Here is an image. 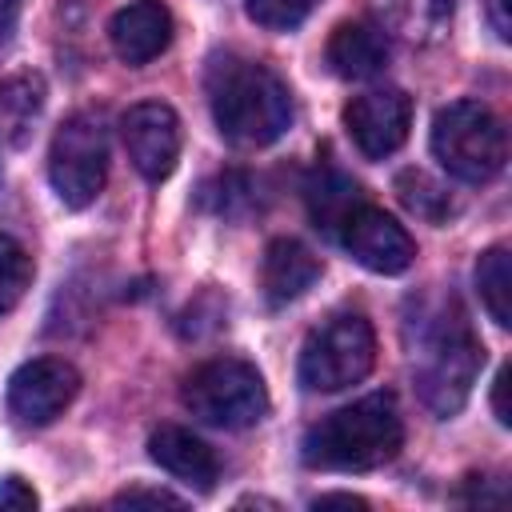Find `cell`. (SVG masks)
Here are the masks:
<instances>
[{
	"mask_svg": "<svg viewBox=\"0 0 512 512\" xmlns=\"http://www.w3.org/2000/svg\"><path fill=\"white\" fill-rule=\"evenodd\" d=\"M208 104L224 140L240 148H264L292 124L288 84L244 56H216L208 68Z\"/></svg>",
	"mask_w": 512,
	"mask_h": 512,
	"instance_id": "6da1fadb",
	"label": "cell"
},
{
	"mask_svg": "<svg viewBox=\"0 0 512 512\" xmlns=\"http://www.w3.org/2000/svg\"><path fill=\"white\" fill-rule=\"evenodd\" d=\"M404 444V420L392 392L352 400L304 432L300 456L320 472H372L388 464Z\"/></svg>",
	"mask_w": 512,
	"mask_h": 512,
	"instance_id": "7a4b0ae2",
	"label": "cell"
},
{
	"mask_svg": "<svg viewBox=\"0 0 512 512\" xmlns=\"http://www.w3.org/2000/svg\"><path fill=\"white\" fill-rule=\"evenodd\" d=\"M480 364H484V348L472 336L460 308H452V316L440 312L436 320H428L416 344V392L424 408L436 416L460 412L480 376Z\"/></svg>",
	"mask_w": 512,
	"mask_h": 512,
	"instance_id": "3957f363",
	"label": "cell"
},
{
	"mask_svg": "<svg viewBox=\"0 0 512 512\" xmlns=\"http://www.w3.org/2000/svg\"><path fill=\"white\" fill-rule=\"evenodd\" d=\"M432 152L448 176L464 184H484L500 176L508 160V136L500 116L480 100H452L432 120Z\"/></svg>",
	"mask_w": 512,
	"mask_h": 512,
	"instance_id": "277c9868",
	"label": "cell"
},
{
	"mask_svg": "<svg viewBox=\"0 0 512 512\" xmlns=\"http://www.w3.org/2000/svg\"><path fill=\"white\" fill-rule=\"evenodd\" d=\"M376 364V332L364 316L340 312L308 332L300 348V384L308 392H340L360 384Z\"/></svg>",
	"mask_w": 512,
	"mask_h": 512,
	"instance_id": "5b68a950",
	"label": "cell"
},
{
	"mask_svg": "<svg viewBox=\"0 0 512 512\" xmlns=\"http://www.w3.org/2000/svg\"><path fill=\"white\" fill-rule=\"evenodd\" d=\"M184 408L212 428H248L268 412V392L248 360L216 356L184 376Z\"/></svg>",
	"mask_w": 512,
	"mask_h": 512,
	"instance_id": "8992f818",
	"label": "cell"
},
{
	"mask_svg": "<svg viewBox=\"0 0 512 512\" xmlns=\"http://www.w3.org/2000/svg\"><path fill=\"white\" fill-rule=\"evenodd\" d=\"M48 180L64 208H88L108 180V132L96 112L68 116L48 148Z\"/></svg>",
	"mask_w": 512,
	"mask_h": 512,
	"instance_id": "52a82bcc",
	"label": "cell"
},
{
	"mask_svg": "<svg viewBox=\"0 0 512 512\" xmlns=\"http://www.w3.org/2000/svg\"><path fill=\"white\" fill-rule=\"evenodd\" d=\"M76 392H80V372L68 360L40 356L12 372L8 412H12V420H20L28 428H44L76 400Z\"/></svg>",
	"mask_w": 512,
	"mask_h": 512,
	"instance_id": "ba28073f",
	"label": "cell"
},
{
	"mask_svg": "<svg viewBox=\"0 0 512 512\" xmlns=\"http://www.w3.org/2000/svg\"><path fill=\"white\" fill-rule=\"evenodd\" d=\"M336 236L352 252L356 264H364L368 272H380V276L404 272L412 264V256H416V244L404 232V224H396L376 204H352L348 216L340 220Z\"/></svg>",
	"mask_w": 512,
	"mask_h": 512,
	"instance_id": "9c48e42d",
	"label": "cell"
},
{
	"mask_svg": "<svg viewBox=\"0 0 512 512\" xmlns=\"http://www.w3.org/2000/svg\"><path fill=\"white\" fill-rule=\"evenodd\" d=\"M120 136H124V152H128L132 168L144 180L172 176V168L180 160V120L168 104H160V100L132 104L120 116Z\"/></svg>",
	"mask_w": 512,
	"mask_h": 512,
	"instance_id": "30bf717a",
	"label": "cell"
},
{
	"mask_svg": "<svg viewBox=\"0 0 512 512\" xmlns=\"http://www.w3.org/2000/svg\"><path fill=\"white\" fill-rule=\"evenodd\" d=\"M344 128L352 136V144L368 156V160H384L392 156L412 128V100L400 88H376L356 96L344 108Z\"/></svg>",
	"mask_w": 512,
	"mask_h": 512,
	"instance_id": "8fae6325",
	"label": "cell"
},
{
	"mask_svg": "<svg viewBox=\"0 0 512 512\" xmlns=\"http://www.w3.org/2000/svg\"><path fill=\"white\" fill-rule=\"evenodd\" d=\"M112 52L124 64H148L172 44V12L160 0H132L108 24Z\"/></svg>",
	"mask_w": 512,
	"mask_h": 512,
	"instance_id": "7c38bea8",
	"label": "cell"
},
{
	"mask_svg": "<svg viewBox=\"0 0 512 512\" xmlns=\"http://www.w3.org/2000/svg\"><path fill=\"white\" fill-rule=\"evenodd\" d=\"M148 456H152L164 472H172L176 480H184V484L196 488V492H208V488L216 484V476H220L216 452H212L200 436H192L188 428H180V424H160V428L148 436Z\"/></svg>",
	"mask_w": 512,
	"mask_h": 512,
	"instance_id": "4fadbf2b",
	"label": "cell"
},
{
	"mask_svg": "<svg viewBox=\"0 0 512 512\" xmlns=\"http://www.w3.org/2000/svg\"><path fill=\"white\" fill-rule=\"evenodd\" d=\"M324 60L344 80H368L388 64V40L368 20H344V24L332 28Z\"/></svg>",
	"mask_w": 512,
	"mask_h": 512,
	"instance_id": "5bb4252c",
	"label": "cell"
},
{
	"mask_svg": "<svg viewBox=\"0 0 512 512\" xmlns=\"http://www.w3.org/2000/svg\"><path fill=\"white\" fill-rule=\"evenodd\" d=\"M320 276V260L300 244V240H272L264 248V264H260V284L268 304H288L296 296H304Z\"/></svg>",
	"mask_w": 512,
	"mask_h": 512,
	"instance_id": "9a60e30c",
	"label": "cell"
},
{
	"mask_svg": "<svg viewBox=\"0 0 512 512\" xmlns=\"http://www.w3.org/2000/svg\"><path fill=\"white\" fill-rule=\"evenodd\" d=\"M44 112V80L36 72H12L0 80V136L20 148Z\"/></svg>",
	"mask_w": 512,
	"mask_h": 512,
	"instance_id": "2e32d148",
	"label": "cell"
},
{
	"mask_svg": "<svg viewBox=\"0 0 512 512\" xmlns=\"http://www.w3.org/2000/svg\"><path fill=\"white\" fill-rule=\"evenodd\" d=\"M476 288H480V300H484L488 316L500 328H508L512 324V264H508V248L504 244L488 248L476 260Z\"/></svg>",
	"mask_w": 512,
	"mask_h": 512,
	"instance_id": "e0dca14e",
	"label": "cell"
},
{
	"mask_svg": "<svg viewBox=\"0 0 512 512\" xmlns=\"http://www.w3.org/2000/svg\"><path fill=\"white\" fill-rule=\"evenodd\" d=\"M396 196H400V204L408 212H416L428 224H440L452 212V200H448L444 184H436L428 172H416V168H408V172L396 176Z\"/></svg>",
	"mask_w": 512,
	"mask_h": 512,
	"instance_id": "ac0fdd59",
	"label": "cell"
},
{
	"mask_svg": "<svg viewBox=\"0 0 512 512\" xmlns=\"http://www.w3.org/2000/svg\"><path fill=\"white\" fill-rule=\"evenodd\" d=\"M308 200H312V216H316V228L324 224L328 232H336L340 228V220L348 216V208L352 204H360V196H356V184H348L344 176H328V180H320L312 192H308Z\"/></svg>",
	"mask_w": 512,
	"mask_h": 512,
	"instance_id": "d6986e66",
	"label": "cell"
},
{
	"mask_svg": "<svg viewBox=\"0 0 512 512\" xmlns=\"http://www.w3.org/2000/svg\"><path fill=\"white\" fill-rule=\"evenodd\" d=\"M28 280H32V256L12 236L0 232V312H8L24 296Z\"/></svg>",
	"mask_w": 512,
	"mask_h": 512,
	"instance_id": "ffe728a7",
	"label": "cell"
},
{
	"mask_svg": "<svg viewBox=\"0 0 512 512\" xmlns=\"http://www.w3.org/2000/svg\"><path fill=\"white\" fill-rule=\"evenodd\" d=\"M248 16L268 32H288L304 24V16L316 8V0H244Z\"/></svg>",
	"mask_w": 512,
	"mask_h": 512,
	"instance_id": "44dd1931",
	"label": "cell"
},
{
	"mask_svg": "<svg viewBox=\"0 0 512 512\" xmlns=\"http://www.w3.org/2000/svg\"><path fill=\"white\" fill-rule=\"evenodd\" d=\"M112 504L116 508H136V504H144V508H184V500L164 492V488H124L120 496H112Z\"/></svg>",
	"mask_w": 512,
	"mask_h": 512,
	"instance_id": "7402d4cb",
	"label": "cell"
},
{
	"mask_svg": "<svg viewBox=\"0 0 512 512\" xmlns=\"http://www.w3.org/2000/svg\"><path fill=\"white\" fill-rule=\"evenodd\" d=\"M0 508H36V492L20 476H8L0 484Z\"/></svg>",
	"mask_w": 512,
	"mask_h": 512,
	"instance_id": "603a6c76",
	"label": "cell"
},
{
	"mask_svg": "<svg viewBox=\"0 0 512 512\" xmlns=\"http://www.w3.org/2000/svg\"><path fill=\"white\" fill-rule=\"evenodd\" d=\"M508 376H512V372H508V364H504V368L496 372V380H492V412H496V420H500L504 428L512 424V412H508Z\"/></svg>",
	"mask_w": 512,
	"mask_h": 512,
	"instance_id": "cb8c5ba5",
	"label": "cell"
},
{
	"mask_svg": "<svg viewBox=\"0 0 512 512\" xmlns=\"http://www.w3.org/2000/svg\"><path fill=\"white\" fill-rule=\"evenodd\" d=\"M484 12H488V24L500 40L512 36V20H508V0H484Z\"/></svg>",
	"mask_w": 512,
	"mask_h": 512,
	"instance_id": "d4e9b609",
	"label": "cell"
},
{
	"mask_svg": "<svg viewBox=\"0 0 512 512\" xmlns=\"http://www.w3.org/2000/svg\"><path fill=\"white\" fill-rule=\"evenodd\" d=\"M324 504H340V508H364V500H360V496H352V492H328V496H316V508H324Z\"/></svg>",
	"mask_w": 512,
	"mask_h": 512,
	"instance_id": "484cf974",
	"label": "cell"
},
{
	"mask_svg": "<svg viewBox=\"0 0 512 512\" xmlns=\"http://www.w3.org/2000/svg\"><path fill=\"white\" fill-rule=\"evenodd\" d=\"M16 12H20V0H0V36H4L8 28H12Z\"/></svg>",
	"mask_w": 512,
	"mask_h": 512,
	"instance_id": "4316f807",
	"label": "cell"
}]
</instances>
